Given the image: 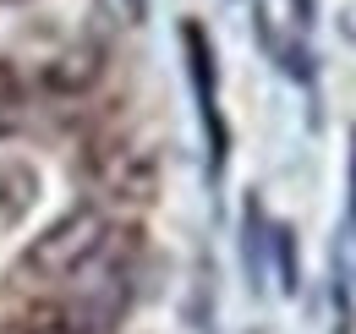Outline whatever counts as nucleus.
<instances>
[{
	"instance_id": "nucleus-1",
	"label": "nucleus",
	"mask_w": 356,
	"mask_h": 334,
	"mask_svg": "<svg viewBox=\"0 0 356 334\" xmlns=\"http://www.w3.org/2000/svg\"><path fill=\"white\" fill-rule=\"evenodd\" d=\"M137 247V230H121L104 209H72L22 252L17 274L33 285H88L93 274H121V257Z\"/></svg>"
},
{
	"instance_id": "nucleus-2",
	"label": "nucleus",
	"mask_w": 356,
	"mask_h": 334,
	"mask_svg": "<svg viewBox=\"0 0 356 334\" xmlns=\"http://www.w3.org/2000/svg\"><path fill=\"white\" fill-rule=\"evenodd\" d=\"M181 49H186V77H192V93H197V116H203V132H209V159H214V175L225 170V154H230V126L220 116V61H214V39L197 17H181Z\"/></svg>"
},
{
	"instance_id": "nucleus-3",
	"label": "nucleus",
	"mask_w": 356,
	"mask_h": 334,
	"mask_svg": "<svg viewBox=\"0 0 356 334\" xmlns=\"http://www.w3.org/2000/svg\"><path fill=\"white\" fill-rule=\"evenodd\" d=\"M99 186L110 198H132V203H148L154 198V165L137 154V148H110L99 159Z\"/></svg>"
},
{
	"instance_id": "nucleus-4",
	"label": "nucleus",
	"mask_w": 356,
	"mask_h": 334,
	"mask_svg": "<svg viewBox=\"0 0 356 334\" xmlns=\"http://www.w3.org/2000/svg\"><path fill=\"white\" fill-rule=\"evenodd\" d=\"M99 72H104V49H99V44H83V49L55 55V66L44 72V83L60 88V93H77V88H88Z\"/></svg>"
},
{
	"instance_id": "nucleus-5",
	"label": "nucleus",
	"mask_w": 356,
	"mask_h": 334,
	"mask_svg": "<svg viewBox=\"0 0 356 334\" xmlns=\"http://www.w3.org/2000/svg\"><path fill=\"white\" fill-rule=\"evenodd\" d=\"M291 11H296V28H312V17H318V0H291Z\"/></svg>"
},
{
	"instance_id": "nucleus-6",
	"label": "nucleus",
	"mask_w": 356,
	"mask_h": 334,
	"mask_svg": "<svg viewBox=\"0 0 356 334\" xmlns=\"http://www.w3.org/2000/svg\"><path fill=\"white\" fill-rule=\"evenodd\" d=\"M340 33H346V39L356 44V0H351V6H346V11H340Z\"/></svg>"
},
{
	"instance_id": "nucleus-7",
	"label": "nucleus",
	"mask_w": 356,
	"mask_h": 334,
	"mask_svg": "<svg viewBox=\"0 0 356 334\" xmlns=\"http://www.w3.org/2000/svg\"><path fill=\"white\" fill-rule=\"evenodd\" d=\"M127 17H132V22H143V17H148V0H127Z\"/></svg>"
},
{
	"instance_id": "nucleus-8",
	"label": "nucleus",
	"mask_w": 356,
	"mask_h": 334,
	"mask_svg": "<svg viewBox=\"0 0 356 334\" xmlns=\"http://www.w3.org/2000/svg\"><path fill=\"white\" fill-rule=\"evenodd\" d=\"M351 225H356V154H351Z\"/></svg>"
},
{
	"instance_id": "nucleus-9",
	"label": "nucleus",
	"mask_w": 356,
	"mask_h": 334,
	"mask_svg": "<svg viewBox=\"0 0 356 334\" xmlns=\"http://www.w3.org/2000/svg\"><path fill=\"white\" fill-rule=\"evenodd\" d=\"M6 126H11V104L0 99V132H6Z\"/></svg>"
},
{
	"instance_id": "nucleus-10",
	"label": "nucleus",
	"mask_w": 356,
	"mask_h": 334,
	"mask_svg": "<svg viewBox=\"0 0 356 334\" xmlns=\"http://www.w3.org/2000/svg\"><path fill=\"white\" fill-rule=\"evenodd\" d=\"M6 334H17V329H6Z\"/></svg>"
},
{
	"instance_id": "nucleus-11",
	"label": "nucleus",
	"mask_w": 356,
	"mask_h": 334,
	"mask_svg": "<svg viewBox=\"0 0 356 334\" xmlns=\"http://www.w3.org/2000/svg\"><path fill=\"white\" fill-rule=\"evenodd\" d=\"M0 6H6V0H0Z\"/></svg>"
}]
</instances>
